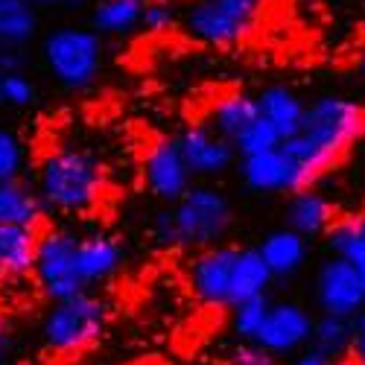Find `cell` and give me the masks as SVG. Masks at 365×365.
<instances>
[{"label": "cell", "instance_id": "30", "mask_svg": "<svg viewBox=\"0 0 365 365\" xmlns=\"http://www.w3.org/2000/svg\"><path fill=\"white\" fill-rule=\"evenodd\" d=\"M175 24H178V15H175L173 4H146L140 29H146L152 36H164L170 29H175Z\"/></svg>", "mask_w": 365, "mask_h": 365}, {"label": "cell", "instance_id": "21", "mask_svg": "<svg viewBox=\"0 0 365 365\" xmlns=\"http://www.w3.org/2000/svg\"><path fill=\"white\" fill-rule=\"evenodd\" d=\"M272 272L260 255L257 246H246L237 249V260H234V284H231V307L240 301L249 298H260L266 295V289L272 287Z\"/></svg>", "mask_w": 365, "mask_h": 365}, {"label": "cell", "instance_id": "38", "mask_svg": "<svg viewBox=\"0 0 365 365\" xmlns=\"http://www.w3.org/2000/svg\"><path fill=\"white\" fill-rule=\"evenodd\" d=\"M292 4H295V6H313L316 0H292Z\"/></svg>", "mask_w": 365, "mask_h": 365}, {"label": "cell", "instance_id": "27", "mask_svg": "<svg viewBox=\"0 0 365 365\" xmlns=\"http://www.w3.org/2000/svg\"><path fill=\"white\" fill-rule=\"evenodd\" d=\"M26 170V146L15 129L0 126V181H18Z\"/></svg>", "mask_w": 365, "mask_h": 365}, {"label": "cell", "instance_id": "35", "mask_svg": "<svg viewBox=\"0 0 365 365\" xmlns=\"http://www.w3.org/2000/svg\"><path fill=\"white\" fill-rule=\"evenodd\" d=\"M348 359H351L354 365H365V330L354 336L351 351H348Z\"/></svg>", "mask_w": 365, "mask_h": 365}, {"label": "cell", "instance_id": "28", "mask_svg": "<svg viewBox=\"0 0 365 365\" xmlns=\"http://www.w3.org/2000/svg\"><path fill=\"white\" fill-rule=\"evenodd\" d=\"M281 146V135L272 129L266 120L260 117L257 123H252L246 132H242L237 140H234V149L240 158H252V155H260V152H272Z\"/></svg>", "mask_w": 365, "mask_h": 365}, {"label": "cell", "instance_id": "40", "mask_svg": "<svg viewBox=\"0 0 365 365\" xmlns=\"http://www.w3.org/2000/svg\"><path fill=\"white\" fill-rule=\"evenodd\" d=\"M143 4H173V0H143Z\"/></svg>", "mask_w": 365, "mask_h": 365}, {"label": "cell", "instance_id": "26", "mask_svg": "<svg viewBox=\"0 0 365 365\" xmlns=\"http://www.w3.org/2000/svg\"><path fill=\"white\" fill-rule=\"evenodd\" d=\"M269 307H272V301L266 295L234 304V307H231V330H234V336L240 342H257L260 330H263V322L269 316Z\"/></svg>", "mask_w": 365, "mask_h": 365}, {"label": "cell", "instance_id": "42", "mask_svg": "<svg viewBox=\"0 0 365 365\" xmlns=\"http://www.w3.org/2000/svg\"><path fill=\"white\" fill-rule=\"evenodd\" d=\"M0 365H9V362H6V356H0Z\"/></svg>", "mask_w": 365, "mask_h": 365}, {"label": "cell", "instance_id": "36", "mask_svg": "<svg viewBox=\"0 0 365 365\" xmlns=\"http://www.w3.org/2000/svg\"><path fill=\"white\" fill-rule=\"evenodd\" d=\"M6 345H9V324H6V319H4V316H0V356H4Z\"/></svg>", "mask_w": 365, "mask_h": 365}, {"label": "cell", "instance_id": "29", "mask_svg": "<svg viewBox=\"0 0 365 365\" xmlns=\"http://www.w3.org/2000/svg\"><path fill=\"white\" fill-rule=\"evenodd\" d=\"M38 97V88L36 82L29 79L24 71L18 73H6L4 76V103L12 108H29Z\"/></svg>", "mask_w": 365, "mask_h": 365}, {"label": "cell", "instance_id": "12", "mask_svg": "<svg viewBox=\"0 0 365 365\" xmlns=\"http://www.w3.org/2000/svg\"><path fill=\"white\" fill-rule=\"evenodd\" d=\"M175 143L181 149V155H185L193 178H217L237 158L234 143L225 140L220 132H214L210 126H202V123L185 126L175 135Z\"/></svg>", "mask_w": 365, "mask_h": 365}, {"label": "cell", "instance_id": "15", "mask_svg": "<svg viewBox=\"0 0 365 365\" xmlns=\"http://www.w3.org/2000/svg\"><path fill=\"white\" fill-rule=\"evenodd\" d=\"M260 255L272 272L275 281H287V278H295L298 272L307 263V255H310V240L301 237L298 231L292 228H275L269 231L260 242Z\"/></svg>", "mask_w": 365, "mask_h": 365}, {"label": "cell", "instance_id": "13", "mask_svg": "<svg viewBox=\"0 0 365 365\" xmlns=\"http://www.w3.org/2000/svg\"><path fill=\"white\" fill-rule=\"evenodd\" d=\"M79 278L85 284V289L97 287L103 281H108L114 272L123 266V242L108 231H94L79 237Z\"/></svg>", "mask_w": 365, "mask_h": 365}, {"label": "cell", "instance_id": "2", "mask_svg": "<svg viewBox=\"0 0 365 365\" xmlns=\"http://www.w3.org/2000/svg\"><path fill=\"white\" fill-rule=\"evenodd\" d=\"M36 190L44 207L58 214H88L106 196V173L85 149H53L38 164Z\"/></svg>", "mask_w": 365, "mask_h": 365}, {"label": "cell", "instance_id": "37", "mask_svg": "<svg viewBox=\"0 0 365 365\" xmlns=\"http://www.w3.org/2000/svg\"><path fill=\"white\" fill-rule=\"evenodd\" d=\"M41 4H82V0H41Z\"/></svg>", "mask_w": 365, "mask_h": 365}, {"label": "cell", "instance_id": "32", "mask_svg": "<svg viewBox=\"0 0 365 365\" xmlns=\"http://www.w3.org/2000/svg\"><path fill=\"white\" fill-rule=\"evenodd\" d=\"M152 237L158 246H173L178 249V234H175V220H173V207H164L152 217Z\"/></svg>", "mask_w": 365, "mask_h": 365}, {"label": "cell", "instance_id": "3", "mask_svg": "<svg viewBox=\"0 0 365 365\" xmlns=\"http://www.w3.org/2000/svg\"><path fill=\"white\" fill-rule=\"evenodd\" d=\"M269 0H190L181 29L202 47L228 50L255 36Z\"/></svg>", "mask_w": 365, "mask_h": 365}, {"label": "cell", "instance_id": "20", "mask_svg": "<svg viewBox=\"0 0 365 365\" xmlns=\"http://www.w3.org/2000/svg\"><path fill=\"white\" fill-rule=\"evenodd\" d=\"M44 217V202L36 187L24 181H0V225L38 228Z\"/></svg>", "mask_w": 365, "mask_h": 365}, {"label": "cell", "instance_id": "16", "mask_svg": "<svg viewBox=\"0 0 365 365\" xmlns=\"http://www.w3.org/2000/svg\"><path fill=\"white\" fill-rule=\"evenodd\" d=\"M38 228L0 225V281H18L33 275L38 255Z\"/></svg>", "mask_w": 365, "mask_h": 365}, {"label": "cell", "instance_id": "24", "mask_svg": "<svg viewBox=\"0 0 365 365\" xmlns=\"http://www.w3.org/2000/svg\"><path fill=\"white\" fill-rule=\"evenodd\" d=\"M324 237H327L330 255L348 260L359 272V278L365 281V217L336 220Z\"/></svg>", "mask_w": 365, "mask_h": 365}, {"label": "cell", "instance_id": "8", "mask_svg": "<svg viewBox=\"0 0 365 365\" xmlns=\"http://www.w3.org/2000/svg\"><path fill=\"white\" fill-rule=\"evenodd\" d=\"M316 304L322 316H339V319H356L365 310V281L359 272L342 260L327 257L322 260L316 272Z\"/></svg>", "mask_w": 365, "mask_h": 365}, {"label": "cell", "instance_id": "5", "mask_svg": "<svg viewBox=\"0 0 365 365\" xmlns=\"http://www.w3.org/2000/svg\"><path fill=\"white\" fill-rule=\"evenodd\" d=\"M103 36L91 26H56L44 36L41 58L47 73L68 91H82L94 85L103 71Z\"/></svg>", "mask_w": 365, "mask_h": 365}, {"label": "cell", "instance_id": "25", "mask_svg": "<svg viewBox=\"0 0 365 365\" xmlns=\"http://www.w3.org/2000/svg\"><path fill=\"white\" fill-rule=\"evenodd\" d=\"M356 336L354 319H339V316H319L316 330H313V351L324 356H345L351 351V342Z\"/></svg>", "mask_w": 365, "mask_h": 365}, {"label": "cell", "instance_id": "6", "mask_svg": "<svg viewBox=\"0 0 365 365\" xmlns=\"http://www.w3.org/2000/svg\"><path fill=\"white\" fill-rule=\"evenodd\" d=\"M173 207L178 249H214L234 225L231 199L214 185H193Z\"/></svg>", "mask_w": 365, "mask_h": 365}, {"label": "cell", "instance_id": "39", "mask_svg": "<svg viewBox=\"0 0 365 365\" xmlns=\"http://www.w3.org/2000/svg\"><path fill=\"white\" fill-rule=\"evenodd\" d=\"M4 76H6V73H0V106H6V103H4Z\"/></svg>", "mask_w": 365, "mask_h": 365}, {"label": "cell", "instance_id": "18", "mask_svg": "<svg viewBox=\"0 0 365 365\" xmlns=\"http://www.w3.org/2000/svg\"><path fill=\"white\" fill-rule=\"evenodd\" d=\"M333 222H336V214H333V205H330L327 196L316 193L313 187L289 196V202H287V228L313 240V237H324Z\"/></svg>", "mask_w": 365, "mask_h": 365}, {"label": "cell", "instance_id": "34", "mask_svg": "<svg viewBox=\"0 0 365 365\" xmlns=\"http://www.w3.org/2000/svg\"><path fill=\"white\" fill-rule=\"evenodd\" d=\"M24 71V56L12 47H0V73H18Z\"/></svg>", "mask_w": 365, "mask_h": 365}, {"label": "cell", "instance_id": "31", "mask_svg": "<svg viewBox=\"0 0 365 365\" xmlns=\"http://www.w3.org/2000/svg\"><path fill=\"white\" fill-rule=\"evenodd\" d=\"M228 365H278V356L260 348L257 342H240L228 354Z\"/></svg>", "mask_w": 365, "mask_h": 365}, {"label": "cell", "instance_id": "41", "mask_svg": "<svg viewBox=\"0 0 365 365\" xmlns=\"http://www.w3.org/2000/svg\"><path fill=\"white\" fill-rule=\"evenodd\" d=\"M359 71H362V76H365V53H362V58H359Z\"/></svg>", "mask_w": 365, "mask_h": 365}, {"label": "cell", "instance_id": "4", "mask_svg": "<svg viewBox=\"0 0 365 365\" xmlns=\"http://www.w3.org/2000/svg\"><path fill=\"white\" fill-rule=\"evenodd\" d=\"M108 316V304L94 292L56 301L41 319V342L53 354H82L106 333Z\"/></svg>", "mask_w": 365, "mask_h": 365}, {"label": "cell", "instance_id": "7", "mask_svg": "<svg viewBox=\"0 0 365 365\" xmlns=\"http://www.w3.org/2000/svg\"><path fill=\"white\" fill-rule=\"evenodd\" d=\"M79 237L71 228H47L38 240V255H36V284L41 292L56 304L73 298L79 292H88L79 278Z\"/></svg>", "mask_w": 365, "mask_h": 365}, {"label": "cell", "instance_id": "10", "mask_svg": "<svg viewBox=\"0 0 365 365\" xmlns=\"http://www.w3.org/2000/svg\"><path fill=\"white\" fill-rule=\"evenodd\" d=\"M143 181H146L149 193L167 205H175L193 187V173H190L185 155H181L175 138H158L146 149Z\"/></svg>", "mask_w": 365, "mask_h": 365}, {"label": "cell", "instance_id": "11", "mask_svg": "<svg viewBox=\"0 0 365 365\" xmlns=\"http://www.w3.org/2000/svg\"><path fill=\"white\" fill-rule=\"evenodd\" d=\"M234 246L205 249L190 263V289L205 307L231 310V284H234Z\"/></svg>", "mask_w": 365, "mask_h": 365}, {"label": "cell", "instance_id": "14", "mask_svg": "<svg viewBox=\"0 0 365 365\" xmlns=\"http://www.w3.org/2000/svg\"><path fill=\"white\" fill-rule=\"evenodd\" d=\"M240 175L242 185L255 193H295V175L281 146L252 158H240Z\"/></svg>", "mask_w": 365, "mask_h": 365}, {"label": "cell", "instance_id": "1", "mask_svg": "<svg viewBox=\"0 0 365 365\" xmlns=\"http://www.w3.org/2000/svg\"><path fill=\"white\" fill-rule=\"evenodd\" d=\"M362 138H365L362 103L339 94H324L307 103V114H304L301 129L281 143L295 175V193L310 190Z\"/></svg>", "mask_w": 365, "mask_h": 365}, {"label": "cell", "instance_id": "19", "mask_svg": "<svg viewBox=\"0 0 365 365\" xmlns=\"http://www.w3.org/2000/svg\"><path fill=\"white\" fill-rule=\"evenodd\" d=\"M260 120V106L257 97L246 94V91H234V94H225L214 103L210 108V129L220 132L225 140H237L242 132H246L252 123Z\"/></svg>", "mask_w": 365, "mask_h": 365}, {"label": "cell", "instance_id": "9", "mask_svg": "<svg viewBox=\"0 0 365 365\" xmlns=\"http://www.w3.org/2000/svg\"><path fill=\"white\" fill-rule=\"evenodd\" d=\"M316 316L298 301H272L257 345L275 356L298 354L301 348L313 345Z\"/></svg>", "mask_w": 365, "mask_h": 365}, {"label": "cell", "instance_id": "23", "mask_svg": "<svg viewBox=\"0 0 365 365\" xmlns=\"http://www.w3.org/2000/svg\"><path fill=\"white\" fill-rule=\"evenodd\" d=\"M38 0H0V47L21 50L38 33Z\"/></svg>", "mask_w": 365, "mask_h": 365}, {"label": "cell", "instance_id": "17", "mask_svg": "<svg viewBox=\"0 0 365 365\" xmlns=\"http://www.w3.org/2000/svg\"><path fill=\"white\" fill-rule=\"evenodd\" d=\"M257 106H260V117L281 135V143L301 129L304 114H307V103L289 85H266L257 94Z\"/></svg>", "mask_w": 365, "mask_h": 365}, {"label": "cell", "instance_id": "22", "mask_svg": "<svg viewBox=\"0 0 365 365\" xmlns=\"http://www.w3.org/2000/svg\"><path fill=\"white\" fill-rule=\"evenodd\" d=\"M143 0H94L91 6V29L97 36H129L140 29Z\"/></svg>", "mask_w": 365, "mask_h": 365}, {"label": "cell", "instance_id": "33", "mask_svg": "<svg viewBox=\"0 0 365 365\" xmlns=\"http://www.w3.org/2000/svg\"><path fill=\"white\" fill-rule=\"evenodd\" d=\"M292 365H354L351 359H342V356H324V354H319V351H304Z\"/></svg>", "mask_w": 365, "mask_h": 365}]
</instances>
